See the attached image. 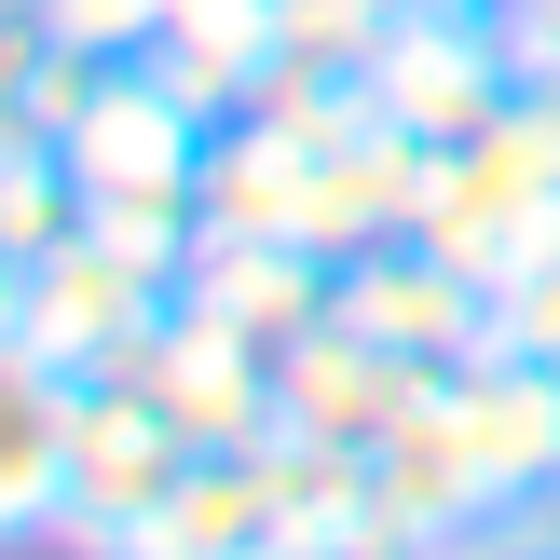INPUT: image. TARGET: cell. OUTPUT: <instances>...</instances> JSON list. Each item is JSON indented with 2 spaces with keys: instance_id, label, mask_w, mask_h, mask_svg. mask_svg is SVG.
Returning <instances> with one entry per match:
<instances>
[{
  "instance_id": "obj_15",
  "label": "cell",
  "mask_w": 560,
  "mask_h": 560,
  "mask_svg": "<svg viewBox=\"0 0 560 560\" xmlns=\"http://www.w3.org/2000/svg\"><path fill=\"white\" fill-rule=\"evenodd\" d=\"M492 355L560 370V260H534V273H506V288H492Z\"/></svg>"
},
{
  "instance_id": "obj_20",
  "label": "cell",
  "mask_w": 560,
  "mask_h": 560,
  "mask_svg": "<svg viewBox=\"0 0 560 560\" xmlns=\"http://www.w3.org/2000/svg\"><path fill=\"white\" fill-rule=\"evenodd\" d=\"M0 151H14V137H0Z\"/></svg>"
},
{
  "instance_id": "obj_14",
  "label": "cell",
  "mask_w": 560,
  "mask_h": 560,
  "mask_svg": "<svg viewBox=\"0 0 560 560\" xmlns=\"http://www.w3.org/2000/svg\"><path fill=\"white\" fill-rule=\"evenodd\" d=\"M42 14H55V42L96 55V69H124V55L164 42V0H42Z\"/></svg>"
},
{
  "instance_id": "obj_7",
  "label": "cell",
  "mask_w": 560,
  "mask_h": 560,
  "mask_svg": "<svg viewBox=\"0 0 560 560\" xmlns=\"http://www.w3.org/2000/svg\"><path fill=\"white\" fill-rule=\"evenodd\" d=\"M438 410H452L492 520L506 506H560V370H534V355H465V370H438Z\"/></svg>"
},
{
  "instance_id": "obj_17",
  "label": "cell",
  "mask_w": 560,
  "mask_h": 560,
  "mask_svg": "<svg viewBox=\"0 0 560 560\" xmlns=\"http://www.w3.org/2000/svg\"><path fill=\"white\" fill-rule=\"evenodd\" d=\"M288 560H424V547H397L383 520H342V534H301Z\"/></svg>"
},
{
  "instance_id": "obj_5",
  "label": "cell",
  "mask_w": 560,
  "mask_h": 560,
  "mask_svg": "<svg viewBox=\"0 0 560 560\" xmlns=\"http://www.w3.org/2000/svg\"><path fill=\"white\" fill-rule=\"evenodd\" d=\"M547 219H560V151L534 124H492L479 151H452L438 191H424V233L452 246L465 273H492V288L547 260Z\"/></svg>"
},
{
  "instance_id": "obj_18",
  "label": "cell",
  "mask_w": 560,
  "mask_h": 560,
  "mask_svg": "<svg viewBox=\"0 0 560 560\" xmlns=\"http://www.w3.org/2000/svg\"><path fill=\"white\" fill-rule=\"evenodd\" d=\"M506 42H520V69H534V82H560V0H520Z\"/></svg>"
},
{
  "instance_id": "obj_12",
  "label": "cell",
  "mask_w": 560,
  "mask_h": 560,
  "mask_svg": "<svg viewBox=\"0 0 560 560\" xmlns=\"http://www.w3.org/2000/svg\"><path fill=\"white\" fill-rule=\"evenodd\" d=\"M69 246H96V164H82L69 137H14V151H0V260L42 273V260H69Z\"/></svg>"
},
{
  "instance_id": "obj_8",
  "label": "cell",
  "mask_w": 560,
  "mask_h": 560,
  "mask_svg": "<svg viewBox=\"0 0 560 560\" xmlns=\"http://www.w3.org/2000/svg\"><path fill=\"white\" fill-rule=\"evenodd\" d=\"M69 424L82 383H55L0 328V547H69Z\"/></svg>"
},
{
  "instance_id": "obj_19",
  "label": "cell",
  "mask_w": 560,
  "mask_h": 560,
  "mask_svg": "<svg viewBox=\"0 0 560 560\" xmlns=\"http://www.w3.org/2000/svg\"><path fill=\"white\" fill-rule=\"evenodd\" d=\"M397 14H438V27H506L520 0H397Z\"/></svg>"
},
{
  "instance_id": "obj_10",
  "label": "cell",
  "mask_w": 560,
  "mask_h": 560,
  "mask_svg": "<svg viewBox=\"0 0 560 560\" xmlns=\"http://www.w3.org/2000/svg\"><path fill=\"white\" fill-rule=\"evenodd\" d=\"M424 383H438V370H410V355H383L370 328L315 315V328L288 342V424L328 438V452H383V424H397Z\"/></svg>"
},
{
  "instance_id": "obj_1",
  "label": "cell",
  "mask_w": 560,
  "mask_h": 560,
  "mask_svg": "<svg viewBox=\"0 0 560 560\" xmlns=\"http://www.w3.org/2000/svg\"><path fill=\"white\" fill-rule=\"evenodd\" d=\"M178 301H191V260H151V246L96 233V246H69V260H42V273H27L14 342L42 355L55 383H124L137 355L178 328Z\"/></svg>"
},
{
  "instance_id": "obj_13",
  "label": "cell",
  "mask_w": 560,
  "mask_h": 560,
  "mask_svg": "<svg viewBox=\"0 0 560 560\" xmlns=\"http://www.w3.org/2000/svg\"><path fill=\"white\" fill-rule=\"evenodd\" d=\"M96 82H109V69L55 42L42 0H0V137H69Z\"/></svg>"
},
{
  "instance_id": "obj_4",
  "label": "cell",
  "mask_w": 560,
  "mask_h": 560,
  "mask_svg": "<svg viewBox=\"0 0 560 560\" xmlns=\"http://www.w3.org/2000/svg\"><path fill=\"white\" fill-rule=\"evenodd\" d=\"M328 315L410 370H465V355H492V273H465L438 233H383L355 260H328Z\"/></svg>"
},
{
  "instance_id": "obj_16",
  "label": "cell",
  "mask_w": 560,
  "mask_h": 560,
  "mask_svg": "<svg viewBox=\"0 0 560 560\" xmlns=\"http://www.w3.org/2000/svg\"><path fill=\"white\" fill-rule=\"evenodd\" d=\"M438 560H560V506H506V520H479V534L438 547Z\"/></svg>"
},
{
  "instance_id": "obj_6",
  "label": "cell",
  "mask_w": 560,
  "mask_h": 560,
  "mask_svg": "<svg viewBox=\"0 0 560 560\" xmlns=\"http://www.w3.org/2000/svg\"><path fill=\"white\" fill-rule=\"evenodd\" d=\"M137 383H151L206 452H260V438H288V355H273L260 328H233L219 301H178V328L137 355Z\"/></svg>"
},
{
  "instance_id": "obj_2",
  "label": "cell",
  "mask_w": 560,
  "mask_h": 560,
  "mask_svg": "<svg viewBox=\"0 0 560 560\" xmlns=\"http://www.w3.org/2000/svg\"><path fill=\"white\" fill-rule=\"evenodd\" d=\"M191 465H206V438H191L137 370L82 383V424H69V547L82 560H137L151 520L191 492Z\"/></svg>"
},
{
  "instance_id": "obj_3",
  "label": "cell",
  "mask_w": 560,
  "mask_h": 560,
  "mask_svg": "<svg viewBox=\"0 0 560 560\" xmlns=\"http://www.w3.org/2000/svg\"><path fill=\"white\" fill-rule=\"evenodd\" d=\"M520 42L506 27H438V14H410L397 42L370 55V124H397L424 164H452V151H479L492 124H520Z\"/></svg>"
},
{
  "instance_id": "obj_11",
  "label": "cell",
  "mask_w": 560,
  "mask_h": 560,
  "mask_svg": "<svg viewBox=\"0 0 560 560\" xmlns=\"http://www.w3.org/2000/svg\"><path fill=\"white\" fill-rule=\"evenodd\" d=\"M288 547H301V506H288L273 438H260V452H206L191 465V492L151 520L137 560H288Z\"/></svg>"
},
{
  "instance_id": "obj_9",
  "label": "cell",
  "mask_w": 560,
  "mask_h": 560,
  "mask_svg": "<svg viewBox=\"0 0 560 560\" xmlns=\"http://www.w3.org/2000/svg\"><path fill=\"white\" fill-rule=\"evenodd\" d=\"M370 520H383L397 547H424V560L465 547V534L492 520V492H479V465H465V438H452V410H438V383L383 424V452H370Z\"/></svg>"
}]
</instances>
